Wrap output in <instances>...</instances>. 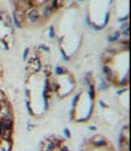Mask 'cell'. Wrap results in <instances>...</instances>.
Instances as JSON below:
<instances>
[{
  "label": "cell",
  "instance_id": "6da1fadb",
  "mask_svg": "<svg viewBox=\"0 0 131 151\" xmlns=\"http://www.w3.org/2000/svg\"><path fill=\"white\" fill-rule=\"evenodd\" d=\"M14 112L6 94L0 91V151H13Z\"/></svg>",
  "mask_w": 131,
  "mask_h": 151
},
{
  "label": "cell",
  "instance_id": "7a4b0ae2",
  "mask_svg": "<svg viewBox=\"0 0 131 151\" xmlns=\"http://www.w3.org/2000/svg\"><path fill=\"white\" fill-rule=\"evenodd\" d=\"M79 151H117V149L104 135H92L82 142Z\"/></svg>",
  "mask_w": 131,
  "mask_h": 151
},
{
  "label": "cell",
  "instance_id": "3957f363",
  "mask_svg": "<svg viewBox=\"0 0 131 151\" xmlns=\"http://www.w3.org/2000/svg\"><path fill=\"white\" fill-rule=\"evenodd\" d=\"M37 151H71L67 140L58 135H50L40 142Z\"/></svg>",
  "mask_w": 131,
  "mask_h": 151
},
{
  "label": "cell",
  "instance_id": "277c9868",
  "mask_svg": "<svg viewBox=\"0 0 131 151\" xmlns=\"http://www.w3.org/2000/svg\"><path fill=\"white\" fill-rule=\"evenodd\" d=\"M119 151H129V135L126 132V136L122 135V139L120 141V150Z\"/></svg>",
  "mask_w": 131,
  "mask_h": 151
},
{
  "label": "cell",
  "instance_id": "5b68a950",
  "mask_svg": "<svg viewBox=\"0 0 131 151\" xmlns=\"http://www.w3.org/2000/svg\"><path fill=\"white\" fill-rule=\"evenodd\" d=\"M1 73H3V70H1V64H0V77H1Z\"/></svg>",
  "mask_w": 131,
  "mask_h": 151
}]
</instances>
